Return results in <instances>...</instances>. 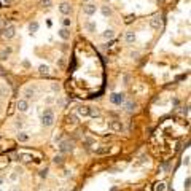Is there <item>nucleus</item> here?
I'll list each match as a JSON object with an SVG mask.
<instances>
[{"mask_svg": "<svg viewBox=\"0 0 191 191\" xmlns=\"http://www.w3.org/2000/svg\"><path fill=\"white\" fill-rule=\"evenodd\" d=\"M41 124L45 127H51L54 124V111L51 108H45L43 113H41V118H40Z\"/></svg>", "mask_w": 191, "mask_h": 191, "instance_id": "obj_1", "label": "nucleus"}, {"mask_svg": "<svg viewBox=\"0 0 191 191\" xmlns=\"http://www.w3.org/2000/svg\"><path fill=\"white\" fill-rule=\"evenodd\" d=\"M110 102L116 107H121V105L126 102V94L124 93H113L110 96Z\"/></svg>", "mask_w": 191, "mask_h": 191, "instance_id": "obj_2", "label": "nucleus"}, {"mask_svg": "<svg viewBox=\"0 0 191 191\" xmlns=\"http://www.w3.org/2000/svg\"><path fill=\"white\" fill-rule=\"evenodd\" d=\"M97 10H99V6L96 3H86V5L83 6V15L91 18V16H94L96 13H97Z\"/></svg>", "mask_w": 191, "mask_h": 191, "instance_id": "obj_3", "label": "nucleus"}, {"mask_svg": "<svg viewBox=\"0 0 191 191\" xmlns=\"http://www.w3.org/2000/svg\"><path fill=\"white\" fill-rule=\"evenodd\" d=\"M16 108H18L19 113H27L30 108V104H29V101H26V99H19L16 102Z\"/></svg>", "mask_w": 191, "mask_h": 191, "instance_id": "obj_4", "label": "nucleus"}, {"mask_svg": "<svg viewBox=\"0 0 191 191\" xmlns=\"http://www.w3.org/2000/svg\"><path fill=\"white\" fill-rule=\"evenodd\" d=\"M72 5H70L69 2H62L61 5H59V11H61V15L62 16H70L72 15Z\"/></svg>", "mask_w": 191, "mask_h": 191, "instance_id": "obj_5", "label": "nucleus"}, {"mask_svg": "<svg viewBox=\"0 0 191 191\" xmlns=\"http://www.w3.org/2000/svg\"><path fill=\"white\" fill-rule=\"evenodd\" d=\"M73 150V143L70 142V140H62L59 143V151L61 153H70Z\"/></svg>", "mask_w": 191, "mask_h": 191, "instance_id": "obj_6", "label": "nucleus"}, {"mask_svg": "<svg viewBox=\"0 0 191 191\" xmlns=\"http://www.w3.org/2000/svg\"><path fill=\"white\" fill-rule=\"evenodd\" d=\"M15 35H16V27H15V26H8V27L3 30V37H5L6 40L15 38Z\"/></svg>", "mask_w": 191, "mask_h": 191, "instance_id": "obj_7", "label": "nucleus"}, {"mask_svg": "<svg viewBox=\"0 0 191 191\" xmlns=\"http://www.w3.org/2000/svg\"><path fill=\"white\" fill-rule=\"evenodd\" d=\"M108 127L111 131H115V132H121L123 131V124H121V121H118V119H111V121H108Z\"/></svg>", "mask_w": 191, "mask_h": 191, "instance_id": "obj_8", "label": "nucleus"}, {"mask_svg": "<svg viewBox=\"0 0 191 191\" xmlns=\"http://www.w3.org/2000/svg\"><path fill=\"white\" fill-rule=\"evenodd\" d=\"M83 27H84V30L89 32V34H93V32L97 30V24L94 23V21H86V23L83 24Z\"/></svg>", "mask_w": 191, "mask_h": 191, "instance_id": "obj_9", "label": "nucleus"}, {"mask_svg": "<svg viewBox=\"0 0 191 191\" xmlns=\"http://www.w3.org/2000/svg\"><path fill=\"white\" fill-rule=\"evenodd\" d=\"M16 139H18V142L26 143V142H29V140H30V136H29V134H27L26 131H19L18 136H16Z\"/></svg>", "mask_w": 191, "mask_h": 191, "instance_id": "obj_10", "label": "nucleus"}, {"mask_svg": "<svg viewBox=\"0 0 191 191\" xmlns=\"http://www.w3.org/2000/svg\"><path fill=\"white\" fill-rule=\"evenodd\" d=\"M99 10H101V13H102V16H104V18H110V16H113V10H111V6H108V5H102Z\"/></svg>", "mask_w": 191, "mask_h": 191, "instance_id": "obj_11", "label": "nucleus"}, {"mask_svg": "<svg viewBox=\"0 0 191 191\" xmlns=\"http://www.w3.org/2000/svg\"><path fill=\"white\" fill-rule=\"evenodd\" d=\"M161 24H162V21H161L159 16H154V18L150 19V27H151V29H154V30H158L159 27H161Z\"/></svg>", "mask_w": 191, "mask_h": 191, "instance_id": "obj_12", "label": "nucleus"}, {"mask_svg": "<svg viewBox=\"0 0 191 191\" xmlns=\"http://www.w3.org/2000/svg\"><path fill=\"white\" fill-rule=\"evenodd\" d=\"M58 35L64 40V41H67V40H70V30L69 29H65V27H61V29L58 30Z\"/></svg>", "mask_w": 191, "mask_h": 191, "instance_id": "obj_13", "label": "nucleus"}, {"mask_svg": "<svg viewBox=\"0 0 191 191\" xmlns=\"http://www.w3.org/2000/svg\"><path fill=\"white\" fill-rule=\"evenodd\" d=\"M23 99H26V101H29V99H32L34 96H35V89L34 88H30V86H27V88H24V91H23Z\"/></svg>", "mask_w": 191, "mask_h": 191, "instance_id": "obj_14", "label": "nucleus"}, {"mask_svg": "<svg viewBox=\"0 0 191 191\" xmlns=\"http://www.w3.org/2000/svg\"><path fill=\"white\" fill-rule=\"evenodd\" d=\"M115 30H113V29H105L104 32H102V35H101V37L104 38V40H113V38H115Z\"/></svg>", "mask_w": 191, "mask_h": 191, "instance_id": "obj_15", "label": "nucleus"}, {"mask_svg": "<svg viewBox=\"0 0 191 191\" xmlns=\"http://www.w3.org/2000/svg\"><path fill=\"white\" fill-rule=\"evenodd\" d=\"M76 111H78L80 116H89V107L88 105H78V107H76Z\"/></svg>", "mask_w": 191, "mask_h": 191, "instance_id": "obj_16", "label": "nucleus"}, {"mask_svg": "<svg viewBox=\"0 0 191 191\" xmlns=\"http://www.w3.org/2000/svg\"><path fill=\"white\" fill-rule=\"evenodd\" d=\"M124 40H126V43L132 45L134 41H136V34H134L132 30H127V32H126V35H124Z\"/></svg>", "mask_w": 191, "mask_h": 191, "instance_id": "obj_17", "label": "nucleus"}, {"mask_svg": "<svg viewBox=\"0 0 191 191\" xmlns=\"http://www.w3.org/2000/svg\"><path fill=\"white\" fill-rule=\"evenodd\" d=\"M123 105L126 107V110L129 111V113L136 111V108H137V104H136V102H132V101H126V102H124Z\"/></svg>", "mask_w": 191, "mask_h": 191, "instance_id": "obj_18", "label": "nucleus"}, {"mask_svg": "<svg viewBox=\"0 0 191 191\" xmlns=\"http://www.w3.org/2000/svg\"><path fill=\"white\" fill-rule=\"evenodd\" d=\"M61 24H62V27H65V29H70V27H72V19H70L69 16H62Z\"/></svg>", "mask_w": 191, "mask_h": 191, "instance_id": "obj_19", "label": "nucleus"}, {"mask_svg": "<svg viewBox=\"0 0 191 191\" xmlns=\"http://www.w3.org/2000/svg\"><path fill=\"white\" fill-rule=\"evenodd\" d=\"M38 72H40L41 75H48V73H49V67L46 65V64H41V65L38 67Z\"/></svg>", "mask_w": 191, "mask_h": 191, "instance_id": "obj_20", "label": "nucleus"}, {"mask_svg": "<svg viewBox=\"0 0 191 191\" xmlns=\"http://www.w3.org/2000/svg\"><path fill=\"white\" fill-rule=\"evenodd\" d=\"M40 5L43 6V8H51V6H53V0H41Z\"/></svg>", "mask_w": 191, "mask_h": 191, "instance_id": "obj_21", "label": "nucleus"}, {"mask_svg": "<svg viewBox=\"0 0 191 191\" xmlns=\"http://www.w3.org/2000/svg\"><path fill=\"white\" fill-rule=\"evenodd\" d=\"M51 91H53V93H59V91H61L59 83H51Z\"/></svg>", "mask_w": 191, "mask_h": 191, "instance_id": "obj_22", "label": "nucleus"}, {"mask_svg": "<svg viewBox=\"0 0 191 191\" xmlns=\"http://www.w3.org/2000/svg\"><path fill=\"white\" fill-rule=\"evenodd\" d=\"M154 189H156V191H166V183H156Z\"/></svg>", "mask_w": 191, "mask_h": 191, "instance_id": "obj_23", "label": "nucleus"}, {"mask_svg": "<svg viewBox=\"0 0 191 191\" xmlns=\"http://www.w3.org/2000/svg\"><path fill=\"white\" fill-rule=\"evenodd\" d=\"M97 154H105V153H108V147H102V148H99V150H96Z\"/></svg>", "mask_w": 191, "mask_h": 191, "instance_id": "obj_24", "label": "nucleus"}, {"mask_svg": "<svg viewBox=\"0 0 191 191\" xmlns=\"http://www.w3.org/2000/svg\"><path fill=\"white\" fill-rule=\"evenodd\" d=\"M54 164H62V161H64V158H62V154H58V156H54Z\"/></svg>", "mask_w": 191, "mask_h": 191, "instance_id": "obj_25", "label": "nucleus"}, {"mask_svg": "<svg viewBox=\"0 0 191 191\" xmlns=\"http://www.w3.org/2000/svg\"><path fill=\"white\" fill-rule=\"evenodd\" d=\"M29 29H30V32H37L38 30V23H32L29 26Z\"/></svg>", "mask_w": 191, "mask_h": 191, "instance_id": "obj_26", "label": "nucleus"}, {"mask_svg": "<svg viewBox=\"0 0 191 191\" xmlns=\"http://www.w3.org/2000/svg\"><path fill=\"white\" fill-rule=\"evenodd\" d=\"M139 56H140L139 51H131L129 53V58H132V59H139Z\"/></svg>", "mask_w": 191, "mask_h": 191, "instance_id": "obj_27", "label": "nucleus"}, {"mask_svg": "<svg viewBox=\"0 0 191 191\" xmlns=\"http://www.w3.org/2000/svg\"><path fill=\"white\" fill-rule=\"evenodd\" d=\"M40 177H41V179H46V177H48V167H45L43 171L40 172Z\"/></svg>", "mask_w": 191, "mask_h": 191, "instance_id": "obj_28", "label": "nucleus"}, {"mask_svg": "<svg viewBox=\"0 0 191 191\" xmlns=\"http://www.w3.org/2000/svg\"><path fill=\"white\" fill-rule=\"evenodd\" d=\"M54 101H56V99H54L53 96H51V97H46V104H48V105H51V104H54Z\"/></svg>", "mask_w": 191, "mask_h": 191, "instance_id": "obj_29", "label": "nucleus"}, {"mask_svg": "<svg viewBox=\"0 0 191 191\" xmlns=\"http://www.w3.org/2000/svg\"><path fill=\"white\" fill-rule=\"evenodd\" d=\"M15 127H16V129H23V121H21V119H19V121H16Z\"/></svg>", "mask_w": 191, "mask_h": 191, "instance_id": "obj_30", "label": "nucleus"}, {"mask_svg": "<svg viewBox=\"0 0 191 191\" xmlns=\"http://www.w3.org/2000/svg\"><path fill=\"white\" fill-rule=\"evenodd\" d=\"M10 179H11L13 182H15V180L18 179V174H16V172H15V174H11V177H10Z\"/></svg>", "mask_w": 191, "mask_h": 191, "instance_id": "obj_31", "label": "nucleus"}, {"mask_svg": "<svg viewBox=\"0 0 191 191\" xmlns=\"http://www.w3.org/2000/svg\"><path fill=\"white\" fill-rule=\"evenodd\" d=\"M185 188H186V189L189 188V177H188V179L185 180Z\"/></svg>", "mask_w": 191, "mask_h": 191, "instance_id": "obj_32", "label": "nucleus"}, {"mask_svg": "<svg viewBox=\"0 0 191 191\" xmlns=\"http://www.w3.org/2000/svg\"><path fill=\"white\" fill-rule=\"evenodd\" d=\"M3 182H5V179H3V177H2V175H0V186H2V185H3Z\"/></svg>", "mask_w": 191, "mask_h": 191, "instance_id": "obj_33", "label": "nucleus"}, {"mask_svg": "<svg viewBox=\"0 0 191 191\" xmlns=\"http://www.w3.org/2000/svg\"><path fill=\"white\" fill-rule=\"evenodd\" d=\"M2 2H5V3H8V2H10V0H2Z\"/></svg>", "mask_w": 191, "mask_h": 191, "instance_id": "obj_34", "label": "nucleus"}, {"mask_svg": "<svg viewBox=\"0 0 191 191\" xmlns=\"http://www.w3.org/2000/svg\"><path fill=\"white\" fill-rule=\"evenodd\" d=\"M10 191H19V189H16V188H13V189H10Z\"/></svg>", "mask_w": 191, "mask_h": 191, "instance_id": "obj_35", "label": "nucleus"}, {"mask_svg": "<svg viewBox=\"0 0 191 191\" xmlns=\"http://www.w3.org/2000/svg\"><path fill=\"white\" fill-rule=\"evenodd\" d=\"M41 191H43V189H41Z\"/></svg>", "mask_w": 191, "mask_h": 191, "instance_id": "obj_36", "label": "nucleus"}]
</instances>
